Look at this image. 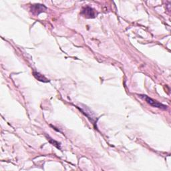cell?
Returning a JSON list of instances; mask_svg holds the SVG:
<instances>
[{
  "mask_svg": "<svg viewBox=\"0 0 171 171\" xmlns=\"http://www.w3.org/2000/svg\"><path fill=\"white\" fill-rule=\"evenodd\" d=\"M82 14L84 17L87 18H95V13L94 11L92 9V8L90 7H86L84 8L83 10L82 11Z\"/></svg>",
  "mask_w": 171,
  "mask_h": 171,
  "instance_id": "obj_3",
  "label": "cell"
},
{
  "mask_svg": "<svg viewBox=\"0 0 171 171\" xmlns=\"http://www.w3.org/2000/svg\"><path fill=\"white\" fill-rule=\"evenodd\" d=\"M46 7H45L44 5H40V4H35L31 7V11L33 14L38 15L42 12H44L46 10Z\"/></svg>",
  "mask_w": 171,
  "mask_h": 171,
  "instance_id": "obj_2",
  "label": "cell"
},
{
  "mask_svg": "<svg viewBox=\"0 0 171 171\" xmlns=\"http://www.w3.org/2000/svg\"><path fill=\"white\" fill-rule=\"evenodd\" d=\"M33 74L35 78L37 79L38 80L40 81V82H50V80L48 79H47L46 77H45L44 75L41 74L40 73L38 72H33Z\"/></svg>",
  "mask_w": 171,
  "mask_h": 171,
  "instance_id": "obj_4",
  "label": "cell"
},
{
  "mask_svg": "<svg viewBox=\"0 0 171 171\" xmlns=\"http://www.w3.org/2000/svg\"><path fill=\"white\" fill-rule=\"evenodd\" d=\"M140 96L141 98H143V99H144L146 102H147L148 104H150L152 107L158 108H160V109H162V110H166V108H167V106H166L162 104H161L160 102H158L152 99L151 98H150V97H148L147 96H146V95H140Z\"/></svg>",
  "mask_w": 171,
  "mask_h": 171,
  "instance_id": "obj_1",
  "label": "cell"
},
{
  "mask_svg": "<svg viewBox=\"0 0 171 171\" xmlns=\"http://www.w3.org/2000/svg\"><path fill=\"white\" fill-rule=\"evenodd\" d=\"M47 138H48V140L49 141H50V143H51L52 145L55 146L56 147H57V148H59V149H60V148H61V147H60V143H58V142H56V140H53L52 138H50L49 136H47Z\"/></svg>",
  "mask_w": 171,
  "mask_h": 171,
  "instance_id": "obj_5",
  "label": "cell"
}]
</instances>
